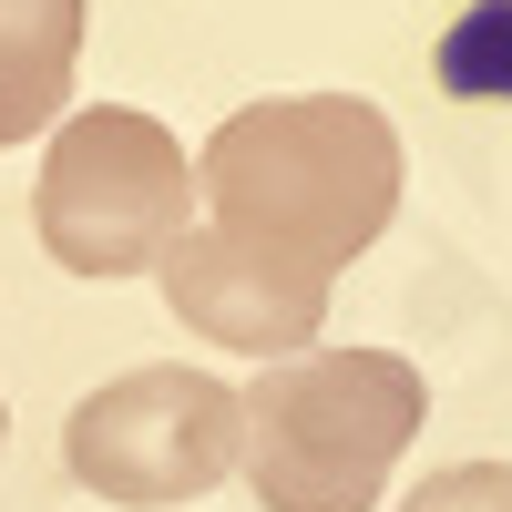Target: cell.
Returning <instances> with one entry per match:
<instances>
[{"label": "cell", "instance_id": "6da1fadb", "mask_svg": "<svg viewBox=\"0 0 512 512\" xmlns=\"http://www.w3.org/2000/svg\"><path fill=\"white\" fill-rule=\"evenodd\" d=\"M205 226L287 256L308 277H338L400 216V123L369 93H277L226 113L195 154Z\"/></svg>", "mask_w": 512, "mask_h": 512}, {"label": "cell", "instance_id": "7a4b0ae2", "mask_svg": "<svg viewBox=\"0 0 512 512\" xmlns=\"http://www.w3.org/2000/svg\"><path fill=\"white\" fill-rule=\"evenodd\" d=\"M246 400V492L267 512H369L379 482L431 420V379L400 349H318L267 359Z\"/></svg>", "mask_w": 512, "mask_h": 512}, {"label": "cell", "instance_id": "3957f363", "mask_svg": "<svg viewBox=\"0 0 512 512\" xmlns=\"http://www.w3.org/2000/svg\"><path fill=\"white\" fill-rule=\"evenodd\" d=\"M195 205L205 195H195L185 144L134 103H93V113L52 123V154H41V185H31V226H41L62 277L113 287V277H154L164 246L195 226Z\"/></svg>", "mask_w": 512, "mask_h": 512}, {"label": "cell", "instance_id": "277c9868", "mask_svg": "<svg viewBox=\"0 0 512 512\" xmlns=\"http://www.w3.org/2000/svg\"><path fill=\"white\" fill-rule=\"evenodd\" d=\"M62 461L93 502H195L246 461V400L216 369H123L62 420Z\"/></svg>", "mask_w": 512, "mask_h": 512}, {"label": "cell", "instance_id": "5b68a950", "mask_svg": "<svg viewBox=\"0 0 512 512\" xmlns=\"http://www.w3.org/2000/svg\"><path fill=\"white\" fill-rule=\"evenodd\" d=\"M154 277H164V308H175L195 338L236 349V359H297L318 338V318H328V277L287 267V256L246 246L226 226H185Z\"/></svg>", "mask_w": 512, "mask_h": 512}, {"label": "cell", "instance_id": "8992f818", "mask_svg": "<svg viewBox=\"0 0 512 512\" xmlns=\"http://www.w3.org/2000/svg\"><path fill=\"white\" fill-rule=\"evenodd\" d=\"M82 62V0H0V154L52 134Z\"/></svg>", "mask_w": 512, "mask_h": 512}, {"label": "cell", "instance_id": "52a82bcc", "mask_svg": "<svg viewBox=\"0 0 512 512\" xmlns=\"http://www.w3.org/2000/svg\"><path fill=\"white\" fill-rule=\"evenodd\" d=\"M441 82L461 103H512V0H472L441 41Z\"/></svg>", "mask_w": 512, "mask_h": 512}, {"label": "cell", "instance_id": "ba28073f", "mask_svg": "<svg viewBox=\"0 0 512 512\" xmlns=\"http://www.w3.org/2000/svg\"><path fill=\"white\" fill-rule=\"evenodd\" d=\"M400 512H512V461H451V472H431Z\"/></svg>", "mask_w": 512, "mask_h": 512}, {"label": "cell", "instance_id": "9c48e42d", "mask_svg": "<svg viewBox=\"0 0 512 512\" xmlns=\"http://www.w3.org/2000/svg\"><path fill=\"white\" fill-rule=\"evenodd\" d=\"M0 441H11V410H0Z\"/></svg>", "mask_w": 512, "mask_h": 512}]
</instances>
